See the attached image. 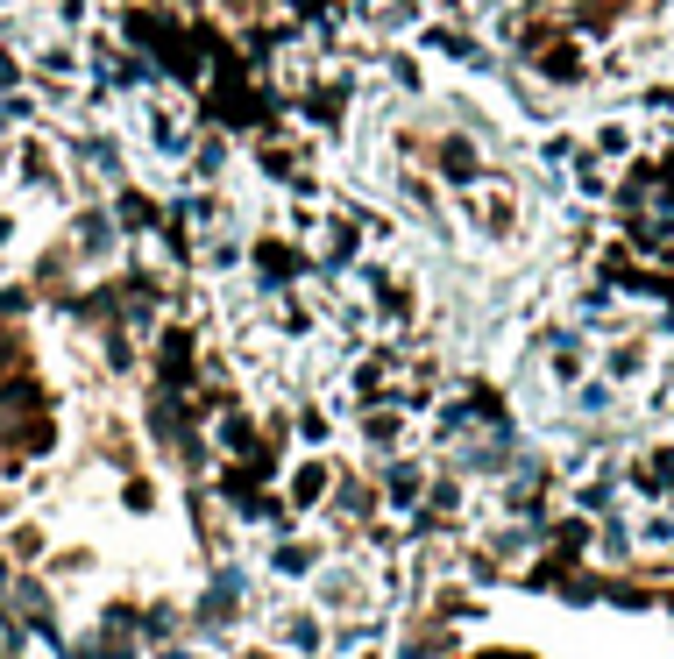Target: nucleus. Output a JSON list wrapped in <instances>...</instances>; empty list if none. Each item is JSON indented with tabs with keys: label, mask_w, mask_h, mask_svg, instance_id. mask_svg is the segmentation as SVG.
<instances>
[{
	"label": "nucleus",
	"mask_w": 674,
	"mask_h": 659,
	"mask_svg": "<svg viewBox=\"0 0 674 659\" xmlns=\"http://www.w3.org/2000/svg\"><path fill=\"white\" fill-rule=\"evenodd\" d=\"M320 482H327V475H320V468H306V475L291 482V497H298V504H313V497H320Z\"/></svg>",
	"instance_id": "f257e3e1"
}]
</instances>
